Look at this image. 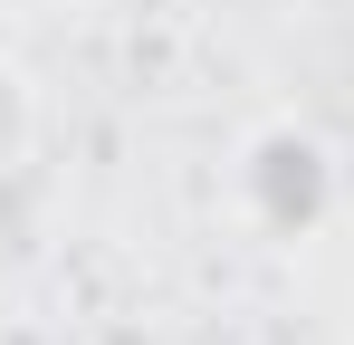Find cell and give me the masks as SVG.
Wrapping results in <instances>:
<instances>
[{"label":"cell","instance_id":"6da1fadb","mask_svg":"<svg viewBox=\"0 0 354 345\" xmlns=\"http://www.w3.org/2000/svg\"><path fill=\"white\" fill-rule=\"evenodd\" d=\"M29 144H39V77L19 57H0V182L29 163Z\"/></svg>","mask_w":354,"mask_h":345}]
</instances>
